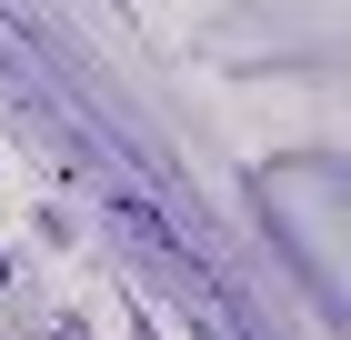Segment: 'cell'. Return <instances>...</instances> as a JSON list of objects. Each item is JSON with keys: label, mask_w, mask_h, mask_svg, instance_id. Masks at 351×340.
I'll list each match as a JSON object with an SVG mask.
<instances>
[{"label": "cell", "mask_w": 351, "mask_h": 340, "mask_svg": "<svg viewBox=\"0 0 351 340\" xmlns=\"http://www.w3.org/2000/svg\"><path fill=\"white\" fill-rule=\"evenodd\" d=\"M0 290H10V240H0Z\"/></svg>", "instance_id": "cell-1"}]
</instances>
